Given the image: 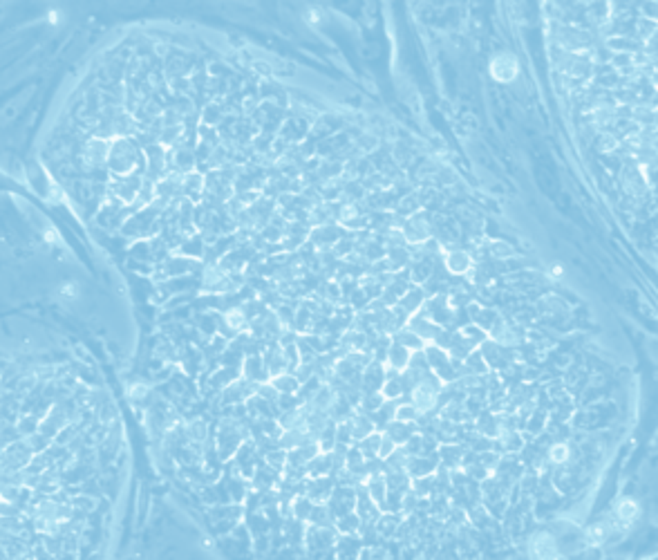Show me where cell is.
Returning a JSON list of instances; mask_svg holds the SVG:
<instances>
[{
    "mask_svg": "<svg viewBox=\"0 0 658 560\" xmlns=\"http://www.w3.org/2000/svg\"><path fill=\"white\" fill-rule=\"evenodd\" d=\"M491 74L493 79H497L502 83H508L513 81L515 76L519 74V65H517V58L513 54H495L493 61H491Z\"/></svg>",
    "mask_w": 658,
    "mask_h": 560,
    "instance_id": "8fae6325",
    "label": "cell"
},
{
    "mask_svg": "<svg viewBox=\"0 0 658 560\" xmlns=\"http://www.w3.org/2000/svg\"><path fill=\"white\" fill-rule=\"evenodd\" d=\"M443 267H446V271L452 276H468L470 269L475 267V262H473V256H470V251L450 249L443 253Z\"/></svg>",
    "mask_w": 658,
    "mask_h": 560,
    "instance_id": "30bf717a",
    "label": "cell"
},
{
    "mask_svg": "<svg viewBox=\"0 0 658 560\" xmlns=\"http://www.w3.org/2000/svg\"><path fill=\"white\" fill-rule=\"evenodd\" d=\"M19 560H36V558H34V551H30V554H25V556H21Z\"/></svg>",
    "mask_w": 658,
    "mask_h": 560,
    "instance_id": "680465c9",
    "label": "cell"
},
{
    "mask_svg": "<svg viewBox=\"0 0 658 560\" xmlns=\"http://www.w3.org/2000/svg\"><path fill=\"white\" fill-rule=\"evenodd\" d=\"M363 540L361 536H340L336 542V558L338 560H358L363 551Z\"/></svg>",
    "mask_w": 658,
    "mask_h": 560,
    "instance_id": "7402d4cb",
    "label": "cell"
},
{
    "mask_svg": "<svg viewBox=\"0 0 658 560\" xmlns=\"http://www.w3.org/2000/svg\"><path fill=\"white\" fill-rule=\"evenodd\" d=\"M401 527V520L397 513H383L379 520H376V531H379V538H390L397 536Z\"/></svg>",
    "mask_w": 658,
    "mask_h": 560,
    "instance_id": "836d02e7",
    "label": "cell"
},
{
    "mask_svg": "<svg viewBox=\"0 0 658 560\" xmlns=\"http://www.w3.org/2000/svg\"><path fill=\"white\" fill-rule=\"evenodd\" d=\"M386 379H388L386 363L372 361L370 366L365 368L363 377H361V390H363V395H367V393H381V388H383V384H386Z\"/></svg>",
    "mask_w": 658,
    "mask_h": 560,
    "instance_id": "4fadbf2b",
    "label": "cell"
},
{
    "mask_svg": "<svg viewBox=\"0 0 658 560\" xmlns=\"http://www.w3.org/2000/svg\"><path fill=\"white\" fill-rule=\"evenodd\" d=\"M656 34H658V21L647 19V16L636 21V40L638 43L645 45L647 40H652L656 36Z\"/></svg>",
    "mask_w": 658,
    "mask_h": 560,
    "instance_id": "74e56055",
    "label": "cell"
},
{
    "mask_svg": "<svg viewBox=\"0 0 658 560\" xmlns=\"http://www.w3.org/2000/svg\"><path fill=\"white\" fill-rule=\"evenodd\" d=\"M287 460H289V451H285V448H273L271 453L264 455V462H267L271 469H276L278 473L285 471Z\"/></svg>",
    "mask_w": 658,
    "mask_h": 560,
    "instance_id": "7dc6e473",
    "label": "cell"
},
{
    "mask_svg": "<svg viewBox=\"0 0 658 560\" xmlns=\"http://www.w3.org/2000/svg\"><path fill=\"white\" fill-rule=\"evenodd\" d=\"M226 119V113L224 108H222L218 101H211V104L204 106V113H202V124L204 126H211V128H218V126Z\"/></svg>",
    "mask_w": 658,
    "mask_h": 560,
    "instance_id": "d590c367",
    "label": "cell"
},
{
    "mask_svg": "<svg viewBox=\"0 0 658 560\" xmlns=\"http://www.w3.org/2000/svg\"><path fill=\"white\" fill-rule=\"evenodd\" d=\"M408 329H412V332L421 338L425 345H432L434 341H437V336L441 334L443 327H439L437 323H432L430 318L421 316V314H416V316H412L408 320Z\"/></svg>",
    "mask_w": 658,
    "mask_h": 560,
    "instance_id": "e0dca14e",
    "label": "cell"
},
{
    "mask_svg": "<svg viewBox=\"0 0 658 560\" xmlns=\"http://www.w3.org/2000/svg\"><path fill=\"white\" fill-rule=\"evenodd\" d=\"M392 162L401 168H408L412 164V150H410L406 143H395V148H392Z\"/></svg>",
    "mask_w": 658,
    "mask_h": 560,
    "instance_id": "681fc988",
    "label": "cell"
},
{
    "mask_svg": "<svg viewBox=\"0 0 658 560\" xmlns=\"http://www.w3.org/2000/svg\"><path fill=\"white\" fill-rule=\"evenodd\" d=\"M74 290H76L74 285H63V287H61V294H63V296H67V299H72V296H74Z\"/></svg>",
    "mask_w": 658,
    "mask_h": 560,
    "instance_id": "6f0895ef",
    "label": "cell"
},
{
    "mask_svg": "<svg viewBox=\"0 0 658 560\" xmlns=\"http://www.w3.org/2000/svg\"><path fill=\"white\" fill-rule=\"evenodd\" d=\"M242 379L251 381V384H269L271 377H269V370L264 366V359L260 354H249L246 359L242 361Z\"/></svg>",
    "mask_w": 658,
    "mask_h": 560,
    "instance_id": "9a60e30c",
    "label": "cell"
},
{
    "mask_svg": "<svg viewBox=\"0 0 658 560\" xmlns=\"http://www.w3.org/2000/svg\"><path fill=\"white\" fill-rule=\"evenodd\" d=\"M329 511L334 515V520L343 517L347 513L356 511V487H336L334 493L329 498Z\"/></svg>",
    "mask_w": 658,
    "mask_h": 560,
    "instance_id": "9c48e42d",
    "label": "cell"
},
{
    "mask_svg": "<svg viewBox=\"0 0 658 560\" xmlns=\"http://www.w3.org/2000/svg\"><path fill=\"white\" fill-rule=\"evenodd\" d=\"M403 233H406L408 247H419V244H425L428 240H432L430 213H425V211L421 209L412 218H408L406 224H403Z\"/></svg>",
    "mask_w": 658,
    "mask_h": 560,
    "instance_id": "277c9868",
    "label": "cell"
},
{
    "mask_svg": "<svg viewBox=\"0 0 658 560\" xmlns=\"http://www.w3.org/2000/svg\"><path fill=\"white\" fill-rule=\"evenodd\" d=\"M16 426H19L21 435H23V439H25V437L34 435V432H38V428H40V419H38V417H34V415H21V419L16 421Z\"/></svg>",
    "mask_w": 658,
    "mask_h": 560,
    "instance_id": "c3c4849f",
    "label": "cell"
},
{
    "mask_svg": "<svg viewBox=\"0 0 658 560\" xmlns=\"http://www.w3.org/2000/svg\"><path fill=\"white\" fill-rule=\"evenodd\" d=\"M383 432H386V435H388L397 446H406V444L410 442V437L419 432V426H416V423H408V421L395 419Z\"/></svg>",
    "mask_w": 658,
    "mask_h": 560,
    "instance_id": "cb8c5ba5",
    "label": "cell"
},
{
    "mask_svg": "<svg viewBox=\"0 0 658 560\" xmlns=\"http://www.w3.org/2000/svg\"><path fill=\"white\" fill-rule=\"evenodd\" d=\"M32 460H34V451L30 448V444L25 442V439H21V442H16V444L5 448V453H3V473L25 471Z\"/></svg>",
    "mask_w": 658,
    "mask_h": 560,
    "instance_id": "52a82bcc",
    "label": "cell"
},
{
    "mask_svg": "<svg viewBox=\"0 0 658 560\" xmlns=\"http://www.w3.org/2000/svg\"><path fill=\"white\" fill-rule=\"evenodd\" d=\"M262 359H264V366H267L271 379H276L287 372V361H285V354H282L280 343H269L267 347H264Z\"/></svg>",
    "mask_w": 658,
    "mask_h": 560,
    "instance_id": "ac0fdd59",
    "label": "cell"
},
{
    "mask_svg": "<svg viewBox=\"0 0 658 560\" xmlns=\"http://www.w3.org/2000/svg\"><path fill=\"white\" fill-rule=\"evenodd\" d=\"M620 182H622V189L627 191V195H631V198H636V200L645 198V193L649 189V184H647L645 175H643V171H640L638 164L625 168L620 175Z\"/></svg>",
    "mask_w": 658,
    "mask_h": 560,
    "instance_id": "7c38bea8",
    "label": "cell"
},
{
    "mask_svg": "<svg viewBox=\"0 0 658 560\" xmlns=\"http://www.w3.org/2000/svg\"><path fill=\"white\" fill-rule=\"evenodd\" d=\"M338 538H340V533L336 531V527H316V524L307 522L305 549L309 551L312 556H322V554H327L329 549L336 547Z\"/></svg>",
    "mask_w": 658,
    "mask_h": 560,
    "instance_id": "3957f363",
    "label": "cell"
},
{
    "mask_svg": "<svg viewBox=\"0 0 658 560\" xmlns=\"http://www.w3.org/2000/svg\"><path fill=\"white\" fill-rule=\"evenodd\" d=\"M421 417L419 410L414 408L412 404H406V401H399V408H397V419L399 421H408V423H416V419Z\"/></svg>",
    "mask_w": 658,
    "mask_h": 560,
    "instance_id": "816d5d0a",
    "label": "cell"
},
{
    "mask_svg": "<svg viewBox=\"0 0 658 560\" xmlns=\"http://www.w3.org/2000/svg\"><path fill=\"white\" fill-rule=\"evenodd\" d=\"M571 453L574 451H571V446L567 442H553L549 446V462L555 466H567L571 462V457H574Z\"/></svg>",
    "mask_w": 658,
    "mask_h": 560,
    "instance_id": "8d00e7d4",
    "label": "cell"
},
{
    "mask_svg": "<svg viewBox=\"0 0 658 560\" xmlns=\"http://www.w3.org/2000/svg\"><path fill=\"white\" fill-rule=\"evenodd\" d=\"M464 368H466V377H486L491 372L489 363H486V359H484V354L480 352V347L466 356Z\"/></svg>",
    "mask_w": 658,
    "mask_h": 560,
    "instance_id": "4316f807",
    "label": "cell"
},
{
    "mask_svg": "<svg viewBox=\"0 0 658 560\" xmlns=\"http://www.w3.org/2000/svg\"><path fill=\"white\" fill-rule=\"evenodd\" d=\"M466 453H468L466 448L461 446V444H457V442L443 444V446H439V451H437L441 466H446V469H450V471L461 469V464H464Z\"/></svg>",
    "mask_w": 658,
    "mask_h": 560,
    "instance_id": "44dd1931",
    "label": "cell"
},
{
    "mask_svg": "<svg viewBox=\"0 0 658 560\" xmlns=\"http://www.w3.org/2000/svg\"><path fill=\"white\" fill-rule=\"evenodd\" d=\"M349 426H352V435H354V444H358L361 439H365L367 435H372L376 430L374 421H372V415L370 412H363L361 408H356L352 415L347 417Z\"/></svg>",
    "mask_w": 658,
    "mask_h": 560,
    "instance_id": "d6986e66",
    "label": "cell"
},
{
    "mask_svg": "<svg viewBox=\"0 0 658 560\" xmlns=\"http://www.w3.org/2000/svg\"><path fill=\"white\" fill-rule=\"evenodd\" d=\"M108 168L115 177H126L141 173L146 175V155L134 137H119L110 143Z\"/></svg>",
    "mask_w": 658,
    "mask_h": 560,
    "instance_id": "6da1fadb",
    "label": "cell"
},
{
    "mask_svg": "<svg viewBox=\"0 0 658 560\" xmlns=\"http://www.w3.org/2000/svg\"><path fill=\"white\" fill-rule=\"evenodd\" d=\"M334 473L331 469V457L329 453H320L318 457H314V460L307 464V475H309L312 480L316 478H327V475Z\"/></svg>",
    "mask_w": 658,
    "mask_h": 560,
    "instance_id": "4dcf8cb0",
    "label": "cell"
},
{
    "mask_svg": "<svg viewBox=\"0 0 658 560\" xmlns=\"http://www.w3.org/2000/svg\"><path fill=\"white\" fill-rule=\"evenodd\" d=\"M441 393H443V384L430 372V375H425L412 388V393H410V404L419 410V415H430L437 410Z\"/></svg>",
    "mask_w": 658,
    "mask_h": 560,
    "instance_id": "7a4b0ae2",
    "label": "cell"
},
{
    "mask_svg": "<svg viewBox=\"0 0 658 560\" xmlns=\"http://www.w3.org/2000/svg\"><path fill=\"white\" fill-rule=\"evenodd\" d=\"M528 556L531 560H564L558 540L546 531H537L528 538Z\"/></svg>",
    "mask_w": 658,
    "mask_h": 560,
    "instance_id": "5b68a950",
    "label": "cell"
},
{
    "mask_svg": "<svg viewBox=\"0 0 658 560\" xmlns=\"http://www.w3.org/2000/svg\"><path fill=\"white\" fill-rule=\"evenodd\" d=\"M381 395L386 399H390V401H395V399H401L406 395L403 381H401V372L388 370V379H386V384H383V388H381Z\"/></svg>",
    "mask_w": 658,
    "mask_h": 560,
    "instance_id": "f546056e",
    "label": "cell"
},
{
    "mask_svg": "<svg viewBox=\"0 0 658 560\" xmlns=\"http://www.w3.org/2000/svg\"><path fill=\"white\" fill-rule=\"evenodd\" d=\"M336 489V480L327 475V478H316V480H307V498L312 500L314 504H327L331 493Z\"/></svg>",
    "mask_w": 658,
    "mask_h": 560,
    "instance_id": "5bb4252c",
    "label": "cell"
},
{
    "mask_svg": "<svg viewBox=\"0 0 658 560\" xmlns=\"http://www.w3.org/2000/svg\"><path fill=\"white\" fill-rule=\"evenodd\" d=\"M354 143L358 146V150L363 152V155H372V152L379 150L381 139H379V135H376V132H361Z\"/></svg>",
    "mask_w": 658,
    "mask_h": 560,
    "instance_id": "b9f144b4",
    "label": "cell"
},
{
    "mask_svg": "<svg viewBox=\"0 0 658 560\" xmlns=\"http://www.w3.org/2000/svg\"><path fill=\"white\" fill-rule=\"evenodd\" d=\"M425 301H428V294H425L423 287L421 285H410L408 292L403 294V299L399 301V307H403L410 314V318H412L423 310Z\"/></svg>",
    "mask_w": 658,
    "mask_h": 560,
    "instance_id": "ffe728a7",
    "label": "cell"
},
{
    "mask_svg": "<svg viewBox=\"0 0 658 560\" xmlns=\"http://www.w3.org/2000/svg\"><path fill=\"white\" fill-rule=\"evenodd\" d=\"M334 527H336V531L340 533V536H358V531H361L363 522H361V517H358L356 511H354V513H347V515H343V517H338Z\"/></svg>",
    "mask_w": 658,
    "mask_h": 560,
    "instance_id": "e575fe53",
    "label": "cell"
},
{
    "mask_svg": "<svg viewBox=\"0 0 658 560\" xmlns=\"http://www.w3.org/2000/svg\"><path fill=\"white\" fill-rule=\"evenodd\" d=\"M128 397L132 399V401H141V399L148 397V386L146 384H132L128 388Z\"/></svg>",
    "mask_w": 658,
    "mask_h": 560,
    "instance_id": "11a10c76",
    "label": "cell"
},
{
    "mask_svg": "<svg viewBox=\"0 0 658 560\" xmlns=\"http://www.w3.org/2000/svg\"><path fill=\"white\" fill-rule=\"evenodd\" d=\"M410 359H412V352L403 347L401 343H397L395 338H392V345H390V352H388V359H386V368L388 370H395V372H403L408 370L410 366Z\"/></svg>",
    "mask_w": 658,
    "mask_h": 560,
    "instance_id": "603a6c76",
    "label": "cell"
},
{
    "mask_svg": "<svg viewBox=\"0 0 658 560\" xmlns=\"http://www.w3.org/2000/svg\"><path fill=\"white\" fill-rule=\"evenodd\" d=\"M397 448H399V446H397L395 442H392V439H390V437L386 435V432H383V439H381V448H379V460H383V462H386L388 457H390L392 453L397 451Z\"/></svg>",
    "mask_w": 658,
    "mask_h": 560,
    "instance_id": "db71d44e",
    "label": "cell"
},
{
    "mask_svg": "<svg viewBox=\"0 0 658 560\" xmlns=\"http://www.w3.org/2000/svg\"><path fill=\"white\" fill-rule=\"evenodd\" d=\"M386 404V397H383L381 393H367V395H363L361 397V401H358V408H361L363 412H376L381 408V406Z\"/></svg>",
    "mask_w": 658,
    "mask_h": 560,
    "instance_id": "bcb514c9",
    "label": "cell"
},
{
    "mask_svg": "<svg viewBox=\"0 0 658 560\" xmlns=\"http://www.w3.org/2000/svg\"><path fill=\"white\" fill-rule=\"evenodd\" d=\"M224 323L228 325L231 332L242 334L244 329H249L251 320H249V316H246V310H242V307H228V310L224 312Z\"/></svg>",
    "mask_w": 658,
    "mask_h": 560,
    "instance_id": "484cf974",
    "label": "cell"
},
{
    "mask_svg": "<svg viewBox=\"0 0 658 560\" xmlns=\"http://www.w3.org/2000/svg\"><path fill=\"white\" fill-rule=\"evenodd\" d=\"M309 524H316V527H334L336 520L331 515L327 504H314V511L309 515Z\"/></svg>",
    "mask_w": 658,
    "mask_h": 560,
    "instance_id": "ab89813d",
    "label": "cell"
},
{
    "mask_svg": "<svg viewBox=\"0 0 658 560\" xmlns=\"http://www.w3.org/2000/svg\"><path fill=\"white\" fill-rule=\"evenodd\" d=\"M271 386L276 388L280 395H298V390H301L303 384L298 381L296 375H292V372H285V375L271 379Z\"/></svg>",
    "mask_w": 658,
    "mask_h": 560,
    "instance_id": "d6a6232c",
    "label": "cell"
},
{
    "mask_svg": "<svg viewBox=\"0 0 658 560\" xmlns=\"http://www.w3.org/2000/svg\"><path fill=\"white\" fill-rule=\"evenodd\" d=\"M381 439H383V432L381 430H374L372 435H367L365 439H361L356 446H358V451L363 453V457L367 462L370 460H376L379 457V448H381Z\"/></svg>",
    "mask_w": 658,
    "mask_h": 560,
    "instance_id": "1f68e13d",
    "label": "cell"
},
{
    "mask_svg": "<svg viewBox=\"0 0 658 560\" xmlns=\"http://www.w3.org/2000/svg\"><path fill=\"white\" fill-rule=\"evenodd\" d=\"M489 253L495 260H508L515 256V249L506 240H491L489 242Z\"/></svg>",
    "mask_w": 658,
    "mask_h": 560,
    "instance_id": "ee69618b",
    "label": "cell"
},
{
    "mask_svg": "<svg viewBox=\"0 0 658 560\" xmlns=\"http://www.w3.org/2000/svg\"><path fill=\"white\" fill-rule=\"evenodd\" d=\"M540 310L546 314V316H564L567 314V305H564L558 296H544L540 301Z\"/></svg>",
    "mask_w": 658,
    "mask_h": 560,
    "instance_id": "60d3db41",
    "label": "cell"
},
{
    "mask_svg": "<svg viewBox=\"0 0 658 560\" xmlns=\"http://www.w3.org/2000/svg\"><path fill=\"white\" fill-rule=\"evenodd\" d=\"M598 148L602 152H613L616 148H620V137L611 130H602L598 135Z\"/></svg>",
    "mask_w": 658,
    "mask_h": 560,
    "instance_id": "f907efd6",
    "label": "cell"
},
{
    "mask_svg": "<svg viewBox=\"0 0 658 560\" xmlns=\"http://www.w3.org/2000/svg\"><path fill=\"white\" fill-rule=\"evenodd\" d=\"M392 338H395V341H397V343H401L403 347H408L410 352L425 350V343H423L421 338H419V336L412 332V329H408V327H403V329H401V332H397Z\"/></svg>",
    "mask_w": 658,
    "mask_h": 560,
    "instance_id": "f35d334b",
    "label": "cell"
},
{
    "mask_svg": "<svg viewBox=\"0 0 658 560\" xmlns=\"http://www.w3.org/2000/svg\"><path fill=\"white\" fill-rule=\"evenodd\" d=\"M204 193H207V175L198 171L184 175V198L198 202L204 198Z\"/></svg>",
    "mask_w": 658,
    "mask_h": 560,
    "instance_id": "d4e9b609",
    "label": "cell"
},
{
    "mask_svg": "<svg viewBox=\"0 0 658 560\" xmlns=\"http://www.w3.org/2000/svg\"><path fill=\"white\" fill-rule=\"evenodd\" d=\"M314 511V502L307 495L294 498V517L301 522H309V515Z\"/></svg>",
    "mask_w": 658,
    "mask_h": 560,
    "instance_id": "7bdbcfd3",
    "label": "cell"
},
{
    "mask_svg": "<svg viewBox=\"0 0 658 560\" xmlns=\"http://www.w3.org/2000/svg\"><path fill=\"white\" fill-rule=\"evenodd\" d=\"M278 423L282 426V430H298V428H305L307 426V410L303 406H298L294 410H287L282 412L278 417Z\"/></svg>",
    "mask_w": 658,
    "mask_h": 560,
    "instance_id": "83f0119b",
    "label": "cell"
},
{
    "mask_svg": "<svg viewBox=\"0 0 658 560\" xmlns=\"http://www.w3.org/2000/svg\"><path fill=\"white\" fill-rule=\"evenodd\" d=\"M110 143L104 137H90L88 141L83 143V164L85 168H101V166H108V157H110Z\"/></svg>",
    "mask_w": 658,
    "mask_h": 560,
    "instance_id": "ba28073f",
    "label": "cell"
},
{
    "mask_svg": "<svg viewBox=\"0 0 658 560\" xmlns=\"http://www.w3.org/2000/svg\"><path fill=\"white\" fill-rule=\"evenodd\" d=\"M253 70L258 72V74H262V76H267V79H269V74H271V67H269L267 63H262V61H255V63H253Z\"/></svg>",
    "mask_w": 658,
    "mask_h": 560,
    "instance_id": "9f6ffc18",
    "label": "cell"
},
{
    "mask_svg": "<svg viewBox=\"0 0 658 560\" xmlns=\"http://www.w3.org/2000/svg\"><path fill=\"white\" fill-rule=\"evenodd\" d=\"M434 485H437L434 475H428V478H414L412 480V491L423 500V498H430L434 493Z\"/></svg>",
    "mask_w": 658,
    "mask_h": 560,
    "instance_id": "f6af8a7d",
    "label": "cell"
},
{
    "mask_svg": "<svg viewBox=\"0 0 658 560\" xmlns=\"http://www.w3.org/2000/svg\"><path fill=\"white\" fill-rule=\"evenodd\" d=\"M72 504H74V509H79V511L90 513L92 509H94V504H97V500L90 498V495H85V493H81V495H74V498H72Z\"/></svg>",
    "mask_w": 658,
    "mask_h": 560,
    "instance_id": "f5cc1de1",
    "label": "cell"
},
{
    "mask_svg": "<svg viewBox=\"0 0 658 560\" xmlns=\"http://www.w3.org/2000/svg\"><path fill=\"white\" fill-rule=\"evenodd\" d=\"M468 316H470V320H473V325L484 329L486 334H489L493 327H497L502 323V314L497 310L482 307V305H475V303L468 305Z\"/></svg>",
    "mask_w": 658,
    "mask_h": 560,
    "instance_id": "2e32d148",
    "label": "cell"
},
{
    "mask_svg": "<svg viewBox=\"0 0 658 560\" xmlns=\"http://www.w3.org/2000/svg\"><path fill=\"white\" fill-rule=\"evenodd\" d=\"M184 432H186V439L188 444H198V446H204L209 439V426L204 419H193L188 421L184 426Z\"/></svg>",
    "mask_w": 658,
    "mask_h": 560,
    "instance_id": "f1b7e54d",
    "label": "cell"
},
{
    "mask_svg": "<svg viewBox=\"0 0 658 560\" xmlns=\"http://www.w3.org/2000/svg\"><path fill=\"white\" fill-rule=\"evenodd\" d=\"M143 180H146V175H141V173L115 177V180L110 182V193H113L117 200H121L124 205H134L137 195H139L141 186H143Z\"/></svg>",
    "mask_w": 658,
    "mask_h": 560,
    "instance_id": "8992f818",
    "label": "cell"
}]
</instances>
